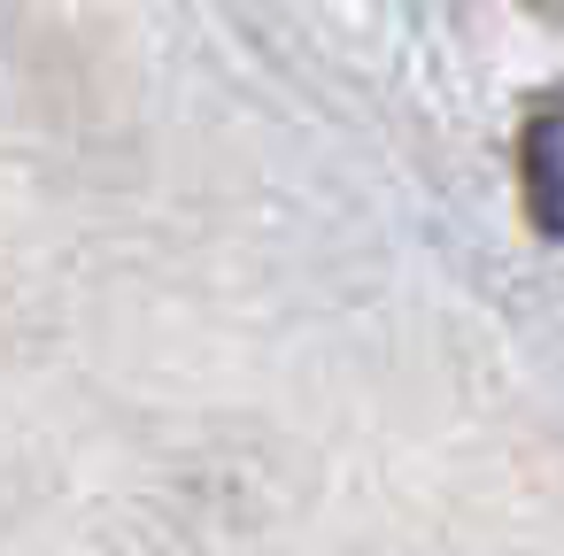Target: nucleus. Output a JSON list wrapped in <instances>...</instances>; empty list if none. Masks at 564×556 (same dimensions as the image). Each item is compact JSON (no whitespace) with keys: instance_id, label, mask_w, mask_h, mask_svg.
I'll list each match as a JSON object with an SVG mask.
<instances>
[{"instance_id":"nucleus-1","label":"nucleus","mask_w":564,"mask_h":556,"mask_svg":"<svg viewBox=\"0 0 564 556\" xmlns=\"http://www.w3.org/2000/svg\"><path fill=\"white\" fill-rule=\"evenodd\" d=\"M518 194H525V217L549 240H564V86L533 94L518 117Z\"/></svg>"},{"instance_id":"nucleus-2","label":"nucleus","mask_w":564,"mask_h":556,"mask_svg":"<svg viewBox=\"0 0 564 556\" xmlns=\"http://www.w3.org/2000/svg\"><path fill=\"white\" fill-rule=\"evenodd\" d=\"M518 9H525V17H541V24H556V32H564V0H518Z\"/></svg>"}]
</instances>
